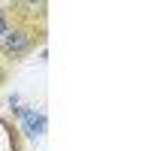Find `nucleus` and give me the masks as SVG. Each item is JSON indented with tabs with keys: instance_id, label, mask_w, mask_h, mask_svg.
Segmentation results:
<instances>
[{
	"instance_id": "2",
	"label": "nucleus",
	"mask_w": 151,
	"mask_h": 151,
	"mask_svg": "<svg viewBox=\"0 0 151 151\" xmlns=\"http://www.w3.org/2000/svg\"><path fill=\"white\" fill-rule=\"evenodd\" d=\"M15 115H18V121H21L24 136H27V139H40V136L45 133V115H42V112H36L33 106L15 109Z\"/></svg>"
},
{
	"instance_id": "3",
	"label": "nucleus",
	"mask_w": 151,
	"mask_h": 151,
	"mask_svg": "<svg viewBox=\"0 0 151 151\" xmlns=\"http://www.w3.org/2000/svg\"><path fill=\"white\" fill-rule=\"evenodd\" d=\"M9 27H12V9L9 6H0V40L9 33Z\"/></svg>"
},
{
	"instance_id": "4",
	"label": "nucleus",
	"mask_w": 151,
	"mask_h": 151,
	"mask_svg": "<svg viewBox=\"0 0 151 151\" xmlns=\"http://www.w3.org/2000/svg\"><path fill=\"white\" fill-rule=\"evenodd\" d=\"M6 76H9V70H6L3 64H0V85H3V82H6Z\"/></svg>"
},
{
	"instance_id": "1",
	"label": "nucleus",
	"mask_w": 151,
	"mask_h": 151,
	"mask_svg": "<svg viewBox=\"0 0 151 151\" xmlns=\"http://www.w3.org/2000/svg\"><path fill=\"white\" fill-rule=\"evenodd\" d=\"M9 9H12V27L0 40V58L21 60L45 36V3H9Z\"/></svg>"
}]
</instances>
